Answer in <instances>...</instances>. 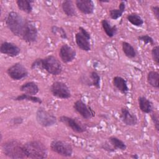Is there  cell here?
Instances as JSON below:
<instances>
[{
  "label": "cell",
  "mask_w": 159,
  "mask_h": 159,
  "mask_svg": "<svg viewBox=\"0 0 159 159\" xmlns=\"http://www.w3.org/2000/svg\"><path fill=\"white\" fill-rule=\"evenodd\" d=\"M101 147H102V149H104V150H105L107 152H114L115 150H116L113 147V146L110 143V142H109V143H107V142H105L104 144H102V146Z\"/></svg>",
  "instance_id": "obj_35"
},
{
  "label": "cell",
  "mask_w": 159,
  "mask_h": 159,
  "mask_svg": "<svg viewBox=\"0 0 159 159\" xmlns=\"http://www.w3.org/2000/svg\"><path fill=\"white\" fill-rule=\"evenodd\" d=\"M31 68L33 70L39 68L42 69V58H37L35 60L31 65Z\"/></svg>",
  "instance_id": "obj_34"
},
{
  "label": "cell",
  "mask_w": 159,
  "mask_h": 159,
  "mask_svg": "<svg viewBox=\"0 0 159 159\" xmlns=\"http://www.w3.org/2000/svg\"><path fill=\"white\" fill-rule=\"evenodd\" d=\"M89 78L90 80H88L85 84H86L88 86H93L97 89L100 88L101 77L99 75L96 71H93L90 73Z\"/></svg>",
  "instance_id": "obj_26"
},
{
  "label": "cell",
  "mask_w": 159,
  "mask_h": 159,
  "mask_svg": "<svg viewBox=\"0 0 159 159\" xmlns=\"http://www.w3.org/2000/svg\"><path fill=\"white\" fill-rule=\"evenodd\" d=\"M112 84L120 93L126 94L129 91L127 81L122 77L116 76L112 79Z\"/></svg>",
  "instance_id": "obj_17"
},
{
  "label": "cell",
  "mask_w": 159,
  "mask_h": 159,
  "mask_svg": "<svg viewBox=\"0 0 159 159\" xmlns=\"http://www.w3.org/2000/svg\"><path fill=\"white\" fill-rule=\"evenodd\" d=\"M8 76L14 80H20L28 75L27 68L20 63H16L7 70Z\"/></svg>",
  "instance_id": "obj_9"
},
{
  "label": "cell",
  "mask_w": 159,
  "mask_h": 159,
  "mask_svg": "<svg viewBox=\"0 0 159 159\" xmlns=\"http://www.w3.org/2000/svg\"><path fill=\"white\" fill-rule=\"evenodd\" d=\"M42 69L52 75H58L62 71V66L60 61L54 56L50 55L42 58Z\"/></svg>",
  "instance_id": "obj_4"
},
{
  "label": "cell",
  "mask_w": 159,
  "mask_h": 159,
  "mask_svg": "<svg viewBox=\"0 0 159 159\" xmlns=\"http://www.w3.org/2000/svg\"><path fill=\"white\" fill-rule=\"evenodd\" d=\"M122 51L125 55L129 58H134L137 55V52L134 47L129 42H122Z\"/></svg>",
  "instance_id": "obj_24"
},
{
  "label": "cell",
  "mask_w": 159,
  "mask_h": 159,
  "mask_svg": "<svg viewBox=\"0 0 159 159\" xmlns=\"http://www.w3.org/2000/svg\"><path fill=\"white\" fill-rule=\"evenodd\" d=\"M14 100L18 101L25 100V101H31L32 102L38 103V104H41L42 102V99L37 96H35V95H30V94H27L25 93H23L20 95L17 96Z\"/></svg>",
  "instance_id": "obj_28"
},
{
  "label": "cell",
  "mask_w": 159,
  "mask_h": 159,
  "mask_svg": "<svg viewBox=\"0 0 159 159\" xmlns=\"http://www.w3.org/2000/svg\"><path fill=\"white\" fill-rule=\"evenodd\" d=\"M75 4L78 10L84 14H91L94 10V4L91 0H76Z\"/></svg>",
  "instance_id": "obj_16"
},
{
  "label": "cell",
  "mask_w": 159,
  "mask_h": 159,
  "mask_svg": "<svg viewBox=\"0 0 159 159\" xmlns=\"http://www.w3.org/2000/svg\"><path fill=\"white\" fill-rule=\"evenodd\" d=\"M59 120L61 122L76 133H83L86 130V127L81 121L75 118L61 116L59 117Z\"/></svg>",
  "instance_id": "obj_10"
},
{
  "label": "cell",
  "mask_w": 159,
  "mask_h": 159,
  "mask_svg": "<svg viewBox=\"0 0 159 159\" xmlns=\"http://www.w3.org/2000/svg\"><path fill=\"white\" fill-rule=\"evenodd\" d=\"M53 96L60 99H68L71 97V91L68 86L61 81H55L50 86Z\"/></svg>",
  "instance_id": "obj_8"
},
{
  "label": "cell",
  "mask_w": 159,
  "mask_h": 159,
  "mask_svg": "<svg viewBox=\"0 0 159 159\" xmlns=\"http://www.w3.org/2000/svg\"><path fill=\"white\" fill-rule=\"evenodd\" d=\"M125 1H120L119 3V7L117 9H111L109 11V16L112 19L116 20L120 17L125 11Z\"/></svg>",
  "instance_id": "obj_22"
},
{
  "label": "cell",
  "mask_w": 159,
  "mask_h": 159,
  "mask_svg": "<svg viewBox=\"0 0 159 159\" xmlns=\"http://www.w3.org/2000/svg\"><path fill=\"white\" fill-rule=\"evenodd\" d=\"M27 20L22 17L19 13L11 11L7 15L5 22L7 27L15 35L22 37Z\"/></svg>",
  "instance_id": "obj_1"
},
{
  "label": "cell",
  "mask_w": 159,
  "mask_h": 159,
  "mask_svg": "<svg viewBox=\"0 0 159 159\" xmlns=\"http://www.w3.org/2000/svg\"><path fill=\"white\" fill-rule=\"evenodd\" d=\"M20 91L25 94L35 95L39 91V88L37 84L34 81H29L25 83L20 87Z\"/></svg>",
  "instance_id": "obj_18"
},
{
  "label": "cell",
  "mask_w": 159,
  "mask_h": 159,
  "mask_svg": "<svg viewBox=\"0 0 159 159\" xmlns=\"http://www.w3.org/2000/svg\"><path fill=\"white\" fill-rule=\"evenodd\" d=\"M51 30L52 32V33L55 35H59L61 38L66 39H67V35L65 31V30L62 28V27H59L57 25H53L52 27L51 28Z\"/></svg>",
  "instance_id": "obj_30"
},
{
  "label": "cell",
  "mask_w": 159,
  "mask_h": 159,
  "mask_svg": "<svg viewBox=\"0 0 159 159\" xmlns=\"http://www.w3.org/2000/svg\"><path fill=\"white\" fill-rule=\"evenodd\" d=\"M101 25L107 37H113L117 33V28L116 25H111L109 22L106 19H103L101 21Z\"/></svg>",
  "instance_id": "obj_21"
},
{
  "label": "cell",
  "mask_w": 159,
  "mask_h": 159,
  "mask_svg": "<svg viewBox=\"0 0 159 159\" xmlns=\"http://www.w3.org/2000/svg\"><path fill=\"white\" fill-rule=\"evenodd\" d=\"M75 110L78 112L84 119H89L95 116V112L92 108L87 106L82 100L79 99L75 101L73 104Z\"/></svg>",
  "instance_id": "obj_12"
},
{
  "label": "cell",
  "mask_w": 159,
  "mask_h": 159,
  "mask_svg": "<svg viewBox=\"0 0 159 159\" xmlns=\"http://www.w3.org/2000/svg\"><path fill=\"white\" fill-rule=\"evenodd\" d=\"M99 2H103V3H105V2H109V1H99Z\"/></svg>",
  "instance_id": "obj_38"
},
{
  "label": "cell",
  "mask_w": 159,
  "mask_h": 159,
  "mask_svg": "<svg viewBox=\"0 0 159 159\" xmlns=\"http://www.w3.org/2000/svg\"><path fill=\"white\" fill-rule=\"evenodd\" d=\"M151 119H152L153 123L154 124V127H155L156 130L158 132V131H159V122H158L159 119H158V114L155 112H152L151 114Z\"/></svg>",
  "instance_id": "obj_33"
},
{
  "label": "cell",
  "mask_w": 159,
  "mask_h": 159,
  "mask_svg": "<svg viewBox=\"0 0 159 159\" xmlns=\"http://www.w3.org/2000/svg\"><path fill=\"white\" fill-rule=\"evenodd\" d=\"M152 57L153 60L156 63L157 65L159 64V47L158 45H155L153 47L152 52Z\"/></svg>",
  "instance_id": "obj_32"
},
{
  "label": "cell",
  "mask_w": 159,
  "mask_h": 159,
  "mask_svg": "<svg viewBox=\"0 0 159 159\" xmlns=\"http://www.w3.org/2000/svg\"><path fill=\"white\" fill-rule=\"evenodd\" d=\"M37 35L38 31L35 24L32 21L27 20L21 37L22 39L27 43H33L36 41Z\"/></svg>",
  "instance_id": "obj_11"
},
{
  "label": "cell",
  "mask_w": 159,
  "mask_h": 159,
  "mask_svg": "<svg viewBox=\"0 0 159 159\" xmlns=\"http://www.w3.org/2000/svg\"><path fill=\"white\" fill-rule=\"evenodd\" d=\"M51 150L63 157H71L73 153V147L70 143L60 140H53L50 143Z\"/></svg>",
  "instance_id": "obj_5"
},
{
  "label": "cell",
  "mask_w": 159,
  "mask_h": 159,
  "mask_svg": "<svg viewBox=\"0 0 159 159\" xmlns=\"http://www.w3.org/2000/svg\"><path fill=\"white\" fill-rule=\"evenodd\" d=\"M76 52L68 44L63 45L59 50V57L63 62L68 63L71 62L76 57Z\"/></svg>",
  "instance_id": "obj_13"
},
{
  "label": "cell",
  "mask_w": 159,
  "mask_h": 159,
  "mask_svg": "<svg viewBox=\"0 0 159 159\" xmlns=\"http://www.w3.org/2000/svg\"><path fill=\"white\" fill-rule=\"evenodd\" d=\"M109 141L110 143L113 146V147L116 149H119L120 150H126L127 145L125 143L120 139L115 136H111L109 138Z\"/></svg>",
  "instance_id": "obj_29"
},
{
  "label": "cell",
  "mask_w": 159,
  "mask_h": 159,
  "mask_svg": "<svg viewBox=\"0 0 159 159\" xmlns=\"http://www.w3.org/2000/svg\"><path fill=\"white\" fill-rule=\"evenodd\" d=\"M130 157L132 158H134V159H138L139 158V157L138 156L137 154H132L130 155Z\"/></svg>",
  "instance_id": "obj_37"
},
{
  "label": "cell",
  "mask_w": 159,
  "mask_h": 159,
  "mask_svg": "<svg viewBox=\"0 0 159 159\" xmlns=\"http://www.w3.org/2000/svg\"><path fill=\"white\" fill-rule=\"evenodd\" d=\"M127 19L130 24L137 27H141L143 24V20L141 16L135 12L128 14Z\"/></svg>",
  "instance_id": "obj_27"
},
{
  "label": "cell",
  "mask_w": 159,
  "mask_h": 159,
  "mask_svg": "<svg viewBox=\"0 0 159 159\" xmlns=\"http://www.w3.org/2000/svg\"><path fill=\"white\" fill-rule=\"evenodd\" d=\"M34 1L31 0H17L16 1V4L17 5L18 8L27 13L30 14L32 11V3H33Z\"/></svg>",
  "instance_id": "obj_23"
},
{
  "label": "cell",
  "mask_w": 159,
  "mask_h": 159,
  "mask_svg": "<svg viewBox=\"0 0 159 159\" xmlns=\"http://www.w3.org/2000/svg\"><path fill=\"white\" fill-rule=\"evenodd\" d=\"M61 8L64 13L68 17H73L77 15L73 1L71 0H65L62 2Z\"/></svg>",
  "instance_id": "obj_20"
},
{
  "label": "cell",
  "mask_w": 159,
  "mask_h": 159,
  "mask_svg": "<svg viewBox=\"0 0 159 159\" xmlns=\"http://www.w3.org/2000/svg\"><path fill=\"white\" fill-rule=\"evenodd\" d=\"M119 117L123 123L129 126L135 125L138 122L137 116L127 107L121 108Z\"/></svg>",
  "instance_id": "obj_14"
},
{
  "label": "cell",
  "mask_w": 159,
  "mask_h": 159,
  "mask_svg": "<svg viewBox=\"0 0 159 159\" xmlns=\"http://www.w3.org/2000/svg\"><path fill=\"white\" fill-rule=\"evenodd\" d=\"M139 106L140 111L146 114H150L153 111L152 102L145 96H140L138 98Z\"/></svg>",
  "instance_id": "obj_19"
},
{
  "label": "cell",
  "mask_w": 159,
  "mask_h": 159,
  "mask_svg": "<svg viewBox=\"0 0 159 159\" xmlns=\"http://www.w3.org/2000/svg\"><path fill=\"white\" fill-rule=\"evenodd\" d=\"M147 80L148 83L153 88H159V73L156 71H150L148 73Z\"/></svg>",
  "instance_id": "obj_25"
},
{
  "label": "cell",
  "mask_w": 159,
  "mask_h": 159,
  "mask_svg": "<svg viewBox=\"0 0 159 159\" xmlns=\"http://www.w3.org/2000/svg\"><path fill=\"white\" fill-rule=\"evenodd\" d=\"M36 120L39 125L43 127H50L57 122L56 117L43 108H39L36 112Z\"/></svg>",
  "instance_id": "obj_7"
},
{
  "label": "cell",
  "mask_w": 159,
  "mask_h": 159,
  "mask_svg": "<svg viewBox=\"0 0 159 159\" xmlns=\"http://www.w3.org/2000/svg\"><path fill=\"white\" fill-rule=\"evenodd\" d=\"M2 151L5 155L11 158H26L24 144L14 140H9L2 145Z\"/></svg>",
  "instance_id": "obj_3"
},
{
  "label": "cell",
  "mask_w": 159,
  "mask_h": 159,
  "mask_svg": "<svg viewBox=\"0 0 159 159\" xmlns=\"http://www.w3.org/2000/svg\"><path fill=\"white\" fill-rule=\"evenodd\" d=\"M90 39V34L84 27H79V32L75 34V42L78 48L83 51H89L91 50Z\"/></svg>",
  "instance_id": "obj_6"
},
{
  "label": "cell",
  "mask_w": 159,
  "mask_h": 159,
  "mask_svg": "<svg viewBox=\"0 0 159 159\" xmlns=\"http://www.w3.org/2000/svg\"><path fill=\"white\" fill-rule=\"evenodd\" d=\"M0 52L7 56L15 57L20 52V48L15 43L9 42H4L0 46Z\"/></svg>",
  "instance_id": "obj_15"
},
{
  "label": "cell",
  "mask_w": 159,
  "mask_h": 159,
  "mask_svg": "<svg viewBox=\"0 0 159 159\" xmlns=\"http://www.w3.org/2000/svg\"><path fill=\"white\" fill-rule=\"evenodd\" d=\"M24 148L26 158L43 159L47 157V148L39 141L28 142L24 144Z\"/></svg>",
  "instance_id": "obj_2"
},
{
  "label": "cell",
  "mask_w": 159,
  "mask_h": 159,
  "mask_svg": "<svg viewBox=\"0 0 159 159\" xmlns=\"http://www.w3.org/2000/svg\"><path fill=\"white\" fill-rule=\"evenodd\" d=\"M151 10L157 20L159 19V7L158 6H153L151 7Z\"/></svg>",
  "instance_id": "obj_36"
},
{
  "label": "cell",
  "mask_w": 159,
  "mask_h": 159,
  "mask_svg": "<svg viewBox=\"0 0 159 159\" xmlns=\"http://www.w3.org/2000/svg\"><path fill=\"white\" fill-rule=\"evenodd\" d=\"M138 40H140V41H142L143 42H144V43L146 45V44H150L151 45H155V42H154V40L153 39L147 35V34H145V35H140L138 37Z\"/></svg>",
  "instance_id": "obj_31"
}]
</instances>
